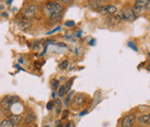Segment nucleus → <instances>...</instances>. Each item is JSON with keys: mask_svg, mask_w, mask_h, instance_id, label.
Masks as SVG:
<instances>
[{"mask_svg": "<svg viewBox=\"0 0 150 127\" xmlns=\"http://www.w3.org/2000/svg\"><path fill=\"white\" fill-rule=\"evenodd\" d=\"M54 107V102L53 101H50L48 103H47V110H49V111H51L52 109H53Z\"/></svg>", "mask_w": 150, "mask_h": 127, "instance_id": "nucleus-18", "label": "nucleus"}, {"mask_svg": "<svg viewBox=\"0 0 150 127\" xmlns=\"http://www.w3.org/2000/svg\"><path fill=\"white\" fill-rule=\"evenodd\" d=\"M43 127H51L50 125H45V126H43Z\"/></svg>", "mask_w": 150, "mask_h": 127, "instance_id": "nucleus-29", "label": "nucleus"}, {"mask_svg": "<svg viewBox=\"0 0 150 127\" xmlns=\"http://www.w3.org/2000/svg\"><path fill=\"white\" fill-rule=\"evenodd\" d=\"M128 46L130 48H132L133 50H134V51H137V48H136V45L133 43V42H130L129 43H128Z\"/></svg>", "mask_w": 150, "mask_h": 127, "instance_id": "nucleus-20", "label": "nucleus"}, {"mask_svg": "<svg viewBox=\"0 0 150 127\" xmlns=\"http://www.w3.org/2000/svg\"><path fill=\"white\" fill-rule=\"evenodd\" d=\"M58 30H60V27H57L56 29H54V31H50V32H48L47 34H52V33H54V31H58Z\"/></svg>", "mask_w": 150, "mask_h": 127, "instance_id": "nucleus-24", "label": "nucleus"}, {"mask_svg": "<svg viewBox=\"0 0 150 127\" xmlns=\"http://www.w3.org/2000/svg\"><path fill=\"white\" fill-rule=\"evenodd\" d=\"M54 106H55V109H56V113L57 114H60L61 111H62V102H61L60 99H56Z\"/></svg>", "mask_w": 150, "mask_h": 127, "instance_id": "nucleus-12", "label": "nucleus"}, {"mask_svg": "<svg viewBox=\"0 0 150 127\" xmlns=\"http://www.w3.org/2000/svg\"><path fill=\"white\" fill-rule=\"evenodd\" d=\"M45 9H46L47 13L52 18H55V17L61 16L63 6L61 4L57 3V2H49L46 4Z\"/></svg>", "mask_w": 150, "mask_h": 127, "instance_id": "nucleus-1", "label": "nucleus"}, {"mask_svg": "<svg viewBox=\"0 0 150 127\" xmlns=\"http://www.w3.org/2000/svg\"><path fill=\"white\" fill-rule=\"evenodd\" d=\"M71 86H72V82H71V81H68L66 85H64V88H66V92H67V91L70 90Z\"/></svg>", "mask_w": 150, "mask_h": 127, "instance_id": "nucleus-19", "label": "nucleus"}, {"mask_svg": "<svg viewBox=\"0 0 150 127\" xmlns=\"http://www.w3.org/2000/svg\"><path fill=\"white\" fill-rule=\"evenodd\" d=\"M36 9H37V8H36V6H34V5H31V6H28V8L26 9L25 12H24V18L26 19L32 18L34 17L35 13H36Z\"/></svg>", "mask_w": 150, "mask_h": 127, "instance_id": "nucleus-8", "label": "nucleus"}, {"mask_svg": "<svg viewBox=\"0 0 150 127\" xmlns=\"http://www.w3.org/2000/svg\"><path fill=\"white\" fill-rule=\"evenodd\" d=\"M122 21H134L136 15L134 14V12L133 9H123L122 10L119 14Z\"/></svg>", "mask_w": 150, "mask_h": 127, "instance_id": "nucleus-3", "label": "nucleus"}, {"mask_svg": "<svg viewBox=\"0 0 150 127\" xmlns=\"http://www.w3.org/2000/svg\"><path fill=\"white\" fill-rule=\"evenodd\" d=\"M146 9H148V11L150 12V4H149V6H148V8H147Z\"/></svg>", "mask_w": 150, "mask_h": 127, "instance_id": "nucleus-26", "label": "nucleus"}, {"mask_svg": "<svg viewBox=\"0 0 150 127\" xmlns=\"http://www.w3.org/2000/svg\"><path fill=\"white\" fill-rule=\"evenodd\" d=\"M18 101V96H6L2 99L1 106H2V108H4L5 110H9L10 107L15 102H17Z\"/></svg>", "mask_w": 150, "mask_h": 127, "instance_id": "nucleus-2", "label": "nucleus"}, {"mask_svg": "<svg viewBox=\"0 0 150 127\" xmlns=\"http://www.w3.org/2000/svg\"><path fill=\"white\" fill-rule=\"evenodd\" d=\"M87 101V97L86 95L82 94V93H78L76 94L75 97L72 99V106L73 107H79L82 106Z\"/></svg>", "mask_w": 150, "mask_h": 127, "instance_id": "nucleus-5", "label": "nucleus"}, {"mask_svg": "<svg viewBox=\"0 0 150 127\" xmlns=\"http://www.w3.org/2000/svg\"><path fill=\"white\" fill-rule=\"evenodd\" d=\"M55 127H63L61 121H57V122H56V123H55Z\"/></svg>", "mask_w": 150, "mask_h": 127, "instance_id": "nucleus-23", "label": "nucleus"}, {"mask_svg": "<svg viewBox=\"0 0 150 127\" xmlns=\"http://www.w3.org/2000/svg\"><path fill=\"white\" fill-rule=\"evenodd\" d=\"M66 127H70V123H67V126H66Z\"/></svg>", "mask_w": 150, "mask_h": 127, "instance_id": "nucleus-27", "label": "nucleus"}, {"mask_svg": "<svg viewBox=\"0 0 150 127\" xmlns=\"http://www.w3.org/2000/svg\"><path fill=\"white\" fill-rule=\"evenodd\" d=\"M58 87H59V81L56 79L52 80V89H53L54 90H56L58 89Z\"/></svg>", "mask_w": 150, "mask_h": 127, "instance_id": "nucleus-15", "label": "nucleus"}, {"mask_svg": "<svg viewBox=\"0 0 150 127\" xmlns=\"http://www.w3.org/2000/svg\"><path fill=\"white\" fill-rule=\"evenodd\" d=\"M98 10H99L100 13H102V14L113 15L117 12V8L112 5H106V6H101Z\"/></svg>", "mask_w": 150, "mask_h": 127, "instance_id": "nucleus-6", "label": "nucleus"}, {"mask_svg": "<svg viewBox=\"0 0 150 127\" xmlns=\"http://www.w3.org/2000/svg\"><path fill=\"white\" fill-rule=\"evenodd\" d=\"M139 122L145 124H149L150 123V113L147 115H142L138 118Z\"/></svg>", "mask_w": 150, "mask_h": 127, "instance_id": "nucleus-11", "label": "nucleus"}, {"mask_svg": "<svg viewBox=\"0 0 150 127\" xmlns=\"http://www.w3.org/2000/svg\"><path fill=\"white\" fill-rule=\"evenodd\" d=\"M66 25L67 26V27H73V26H75V22L72 21H67L66 22Z\"/></svg>", "mask_w": 150, "mask_h": 127, "instance_id": "nucleus-21", "label": "nucleus"}, {"mask_svg": "<svg viewBox=\"0 0 150 127\" xmlns=\"http://www.w3.org/2000/svg\"><path fill=\"white\" fill-rule=\"evenodd\" d=\"M11 2L12 1H6V3H8V4H11Z\"/></svg>", "mask_w": 150, "mask_h": 127, "instance_id": "nucleus-28", "label": "nucleus"}, {"mask_svg": "<svg viewBox=\"0 0 150 127\" xmlns=\"http://www.w3.org/2000/svg\"><path fill=\"white\" fill-rule=\"evenodd\" d=\"M67 65H68V62L67 61V60H64V61H63L60 65H59V68L62 69V70H64L67 68Z\"/></svg>", "mask_w": 150, "mask_h": 127, "instance_id": "nucleus-17", "label": "nucleus"}, {"mask_svg": "<svg viewBox=\"0 0 150 127\" xmlns=\"http://www.w3.org/2000/svg\"><path fill=\"white\" fill-rule=\"evenodd\" d=\"M68 113H69L68 111H64V114H63V119H66L68 116Z\"/></svg>", "mask_w": 150, "mask_h": 127, "instance_id": "nucleus-22", "label": "nucleus"}, {"mask_svg": "<svg viewBox=\"0 0 150 127\" xmlns=\"http://www.w3.org/2000/svg\"><path fill=\"white\" fill-rule=\"evenodd\" d=\"M87 112H88V111H82V113H80V116H82V115H84V114H86Z\"/></svg>", "mask_w": 150, "mask_h": 127, "instance_id": "nucleus-25", "label": "nucleus"}, {"mask_svg": "<svg viewBox=\"0 0 150 127\" xmlns=\"http://www.w3.org/2000/svg\"><path fill=\"white\" fill-rule=\"evenodd\" d=\"M0 127H14V124H12L8 120H3L0 123Z\"/></svg>", "mask_w": 150, "mask_h": 127, "instance_id": "nucleus-14", "label": "nucleus"}, {"mask_svg": "<svg viewBox=\"0 0 150 127\" xmlns=\"http://www.w3.org/2000/svg\"><path fill=\"white\" fill-rule=\"evenodd\" d=\"M136 117L134 114H129L125 116L122 121V127H133Z\"/></svg>", "mask_w": 150, "mask_h": 127, "instance_id": "nucleus-7", "label": "nucleus"}, {"mask_svg": "<svg viewBox=\"0 0 150 127\" xmlns=\"http://www.w3.org/2000/svg\"><path fill=\"white\" fill-rule=\"evenodd\" d=\"M8 121L12 123V124H18L22 121V117L21 115H17V114H11L8 116Z\"/></svg>", "mask_w": 150, "mask_h": 127, "instance_id": "nucleus-9", "label": "nucleus"}, {"mask_svg": "<svg viewBox=\"0 0 150 127\" xmlns=\"http://www.w3.org/2000/svg\"><path fill=\"white\" fill-rule=\"evenodd\" d=\"M66 94V88H64V86H61L59 90H58V95H59L60 97H64V95Z\"/></svg>", "mask_w": 150, "mask_h": 127, "instance_id": "nucleus-16", "label": "nucleus"}, {"mask_svg": "<svg viewBox=\"0 0 150 127\" xmlns=\"http://www.w3.org/2000/svg\"><path fill=\"white\" fill-rule=\"evenodd\" d=\"M104 1H100V0H94V1H88V6L93 9H99L102 6V3Z\"/></svg>", "mask_w": 150, "mask_h": 127, "instance_id": "nucleus-10", "label": "nucleus"}, {"mask_svg": "<svg viewBox=\"0 0 150 127\" xmlns=\"http://www.w3.org/2000/svg\"><path fill=\"white\" fill-rule=\"evenodd\" d=\"M34 119H35V115L32 112H30V113H29L27 116H26L25 123H32V122L34 121Z\"/></svg>", "mask_w": 150, "mask_h": 127, "instance_id": "nucleus-13", "label": "nucleus"}, {"mask_svg": "<svg viewBox=\"0 0 150 127\" xmlns=\"http://www.w3.org/2000/svg\"><path fill=\"white\" fill-rule=\"evenodd\" d=\"M149 4H150L149 0H138V1H136L135 4H134V14L135 15L139 14V13H141L144 9H147Z\"/></svg>", "mask_w": 150, "mask_h": 127, "instance_id": "nucleus-4", "label": "nucleus"}]
</instances>
